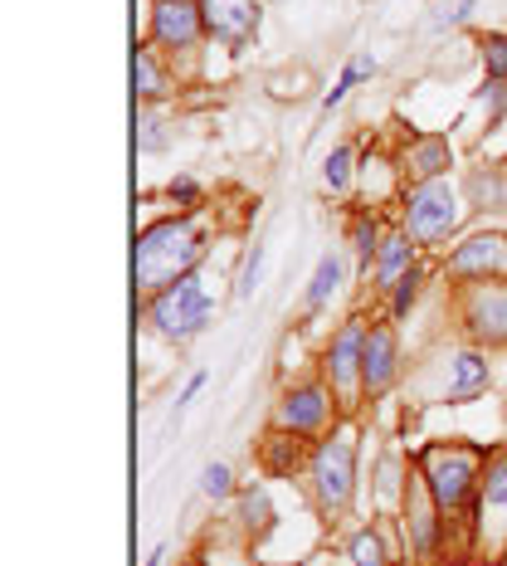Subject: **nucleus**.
<instances>
[{
    "label": "nucleus",
    "mask_w": 507,
    "mask_h": 566,
    "mask_svg": "<svg viewBox=\"0 0 507 566\" xmlns=\"http://www.w3.org/2000/svg\"><path fill=\"white\" fill-rule=\"evenodd\" d=\"M196 259H200V240L191 226L167 220V226L147 230L137 240V289H171V283L186 279V269Z\"/></svg>",
    "instance_id": "obj_1"
},
{
    "label": "nucleus",
    "mask_w": 507,
    "mask_h": 566,
    "mask_svg": "<svg viewBox=\"0 0 507 566\" xmlns=\"http://www.w3.org/2000/svg\"><path fill=\"white\" fill-rule=\"evenodd\" d=\"M210 313H215V303H210V293L200 289V279H191V274H186L181 283H171V289L151 303V323L176 342L196 337L200 327L210 323Z\"/></svg>",
    "instance_id": "obj_2"
},
{
    "label": "nucleus",
    "mask_w": 507,
    "mask_h": 566,
    "mask_svg": "<svg viewBox=\"0 0 507 566\" xmlns=\"http://www.w3.org/2000/svg\"><path fill=\"white\" fill-rule=\"evenodd\" d=\"M478 474L474 450H430L424 454V483H430L440 509H458L468 499V483Z\"/></svg>",
    "instance_id": "obj_3"
},
{
    "label": "nucleus",
    "mask_w": 507,
    "mask_h": 566,
    "mask_svg": "<svg viewBox=\"0 0 507 566\" xmlns=\"http://www.w3.org/2000/svg\"><path fill=\"white\" fill-rule=\"evenodd\" d=\"M313 474H317V493H323L327 509H341L351 493V434H337V440H327L317 450Z\"/></svg>",
    "instance_id": "obj_4"
},
{
    "label": "nucleus",
    "mask_w": 507,
    "mask_h": 566,
    "mask_svg": "<svg viewBox=\"0 0 507 566\" xmlns=\"http://www.w3.org/2000/svg\"><path fill=\"white\" fill-rule=\"evenodd\" d=\"M458 220V200L450 186H424V191H415V200H410V230L420 234V240H440V234H450Z\"/></svg>",
    "instance_id": "obj_5"
},
{
    "label": "nucleus",
    "mask_w": 507,
    "mask_h": 566,
    "mask_svg": "<svg viewBox=\"0 0 507 566\" xmlns=\"http://www.w3.org/2000/svg\"><path fill=\"white\" fill-rule=\"evenodd\" d=\"M200 15H205V30L215 34V40L234 44V50H240V44L254 34V25H258L254 0H200Z\"/></svg>",
    "instance_id": "obj_6"
},
{
    "label": "nucleus",
    "mask_w": 507,
    "mask_h": 566,
    "mask_svg": "<svg viewBox=\"0 0 507 566\" xmlns=\"http://www.w3.org/2000/svg\"><path fill=\"white\" fill-rule=\"evenodd\" d=\"M200 25H205V15H200L196 6H186V0H161V6H157V40L171 44V50L196 44Z\"/></svg>",
    "instance_id": "obj_7"
},
{
    "label": "nucleus",
    "mask_w": 507,
    "mask_h": 566,
    "mask_svg": "<svg viewBox=\"0 0 507 566\" xmlns=\"http://www.w3.org/2000/svg\"><path fill=\"white\" fill-rule=\"evenodd\" d=\"M395 376V337L391 327H376L367 337V352H361V381H367V391H385Z\"/></svg>",
    "instance_id": "obj_8"
},
{
    "label": "nucleus",
    "mask_w": 507,
    "mask_h": 566,
    "mask_svg": "<svg viewBox=\"0 0 507 566\" xmlns=\"http://www.w3.org/2000/svg\"><path fill=\"white\" fill-rule=\"evenodd\" d=\"M361 352H367V333H361L357 323L341 327V337L332 342V352H327V371H332V381L341 386V396H351V386H357V361Z\"/></svg>",
    "instance_id": "obj_9"
},
{
    "label": "nucleus",
    "mask_w": 507,
    "mask_h": 566,
    "mask_svg": "<svg viewBox=\"0 0 507 566\" xmlns=\"http://www.w3.org/2000/svg\"><path fill=\"white\" fill-rule=\"evenodd\" d=\"M278 420L288 424V430H317V424L327 420V391H317V386H308V391H293L288 400H283Z\"/></svg>",
    "instance_id": "obj_10"
},
{
    "label": "nucleus",
    "mask_w": 507,
    "mask_h": 566,
    "mask_svg": "<svg viewBox=\"0 0 507 566\" xmlns=\"http://www.w3.org/2000/svg\"><path fill=\"white\" fill-rule=\"evenodd\" d=\"M478 269H498V274L507 269V244L498 240V234L464 244V250L454 254V274H478Z\"/></svg>",
    "instance_id": "obj_11"
},
{
    "label": "nucleus",
    "mask_w": 507,
    "mask_h": 566,
    "mask_svg": "<svg viewBox=\"0 0 507 566\" xmlns=\"http://www.w3.org/2000/svg\"><path fill=\"white\" fill-rule=\"evenodd\" d=\"M405 264H410V240L405 234H391V240L381 244V259H376V279H381V289H391V283L405 279L400 274Z\"/></svg>",
    "instance_id": "obj_12"
},
{
    "label": "nucleus",
    "mask_w": 507,
    "mask_h": 566,
    "mask_svg": "<svg viewBox=\"0 0 507 566\" xmlns=\"http://www.w3.org/2000/svg\"><path fill=\"white\" fill-rule=\"evenodd\" d=\"M444 167H450V147H444V142H420L415 157H410V176H415V181H430V176H440Z\"/></svg>",
    "instance_id": "obj_13"
},
{
    "label": "nucleus",
    "mask_w": 507,
    "mask_h": 566,
    "mask_svg": "<svg viewBox=\"0 0 507 566\" xmlns=\"http://www.w3.org/2000/svg\"><path fill=\"white\" fill-rule=\"evenodd\" d=\"M337 289H341V259L337 254H323V264H317V274L308 283V303L317 308V303H327Z\"/></svg>",
    "instance_id": "obj_14"
},
{
    "label": "nucleus",
    "mask_w": 507,
    "mask_h": 566,
    "mask_svg": "<svg viewBox=\"0 0 507 566\" xmlns=\"http://www.w3.org/2000/svg\"><path fill=\"white\" fill-rule=\"evenodd\" d=\"M488 381V361L474 357V352H464V357L454 361V396H468V391H478V386Z\"/></svg>",
    "instance_id": "obj_15"
},
{
    "label": "nucleus",
    "mask_w": 507,
    "mask_h": 566,
    "mask_svg": "<svg viewBox=\"0 0 507 566\" xmlns=\"http://www.w3.org/2000/svg\"><path fill=\"white\" fill-rule=\"evenodd\" d=\"M483 509L507 513V450L488 464V499H483Z\"/></svg>",
    "instance_id": "obj_16"
},
{
    "label": "nucleus",
    "mask_w": 507,
    "mask_h": 566,
    "mask_svg": "<svg viewBox=\"0 0 507 566\" xmlns=\"http://www.w3.org/2000/svg\"><path fill=\"white\" fill-rule=\"evenodd\" d=\"M133 84H137L141 98H157L161 93V74H157V64H151L147 50H137V59H133Z\"/></svg>",
    "instance_id": "obj_17"
},
{
    "label": "nucleus",
    "mask_w": 507,
    "mask_h": 566,
    "mask_svg": "<svg viewBox=\"0 0 507 566\" xmlns=\"http://www.w3.org/2000/svg\"><path fill=\"white\" fill-rule=\"evenodd\" d=\"M347 181H351V151L337 147L332 157H327V186H332V191H347Z\"/></svg>",
    "instance_id": "obj_18"
},
{
    "label": "nucleus",
    "mask_w": 507,
    "mask_h": 566,
    "mask_svg": "<svg viewBox=\"0 0 507 566\" xmlns=\"http://www.w3.org/2000/svg\"><path fill=\"white\" fill-rule=\"evenodd\" d=\"M351 557H357V566H385V557H381V537H376V533H361L357 542H351Z\"/></svg>",
    "instance_id": "obj_19"
},
{
    "label": "nucleus",
    "mask_w": 507,
    "mask_h": 566,
    "mask_svg": "<svg viewBox=\"0 0 507 566\" xmlns=\"http://www.w3.org/2000/svg\"><path fill=\"white\" fill-rule=\"evenodd\" d=\"M200 489H205V499H225V493H230V469L225 464H205Z\"/></svg>",
    "instance_id": "obj_20"
},
{
    "label": "nucleus",
    "mask_w": 507,
    "mask_h": 566,
    "mask_svg": "<svg viewBox=\"0 0 507 566\" xmlns=\"http://www.w3.org/2000/svg\"><path fill=\"white\" fill-rule=\"evenodd\" d=\"M483 59H488V74L493 78H507V40H503V34H488V44H483Z\"/></svg>",
    "instance_id": "obj_21"
},
{
    "label": "nucleus",
    "mask_w": 507,
    "mask_h": 566,
    "mask_svg": "<svg viewBox=\"0 0 507 566\" xmlns=\"http://www.w3.org/2000/svg\"><path fill=\"white\" fill-rule=\"evenodd\" d=\"M258 274H264V244L250 254V264H244V274H240V298H250V293L258 289Z\"/></svg>",
    "instance_id": "obj_22"
},
{
    "label": "nucleus",
    "mask_w": 507,
    "mask_h": 566,
    "mask_svg": "<svg viewBox=\"0 0 507 566\" xmlns=\"http://www.w3.org/2000/svg\"><path fill=\"white\" fill-rule=\"evenodd\" d=\"M351 240H357V254H361V264H371V254L381 250V244H376V230L367 226V220H357V230H351Z\"/></svg>",
    "instance_id": "obj_23"
},
{
    "label": "nucleus",
    "mask_w": 507,
    "mask_h": 566,
    "mask_svg": "<svg viewBox=\"0 0 507 566\" xmlns=\"http://www.w3.org/2000/svg\"><path fill=\"white\" fill-rule=\"evenodd\" d=\"M244 517H250V527H254V523H258V527L268 523V499H264V493H258V489L244 493Z\"/></svg>",
    "instance_id": "obj_24"
},
{
    "label": "nucleus",
    "mask_w": 507,
    "mask_h": 566,
    "mask_svg": "<svg viewBox=\"0 0 507 566\" xmlns=\"http://www.w3.org/2000/svg\"><path fill=\"white\" fill-rule=\"evenodd\" d=\"M137 147L141 151H161V147H167V137L157 133V123H151V117H141V123H137Z\"/></svg>",
    "instance_id": "obj_25"
},
{
    "label": "nucleus",
    "mask_w": 507,
    "mask_h": 566,
    "mask_svg": "<svg viewBox=\"0 0 507 566\" xmlns=\"http://www.w3.org/2000/svg\"><path fill=\"white\" fill-rule=\"evenodd\" d=\"M415 293H420V274H415V269H410V274L400 279V293H395V313H405L410 303H415Z\"/></svg>",
    "instance_id": "obj_26"
},
{
    "label": "nucleus",
    "mask_w": 507,
    "mask_h": 566,
    "mask_svg": "<svg viewBox=\"0 0 507 566\" xmlns=\"http://www.w3.org/2000/svg\"><path fill=\"white\" fill-rule=\"evenodd\" d=\"M171 196H181V200H191V196H196V181H176V186H171Z\"/></svg>",
    "instance_id": "obj_27"
}]
</instances>
